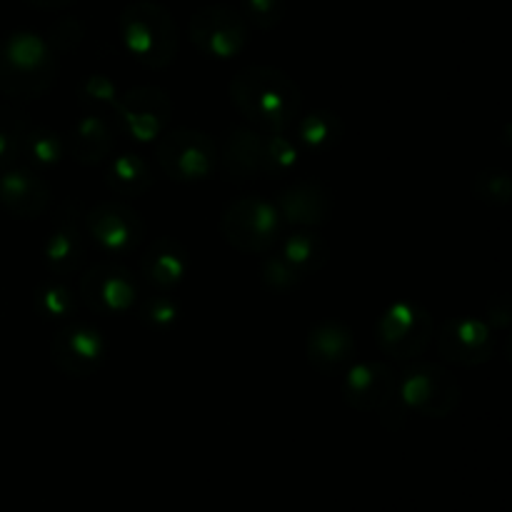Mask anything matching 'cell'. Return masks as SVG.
Listing matches in <instances>:
<instances>
[{
  "instance_id": "1",
  "label": "cell",
  "mask_w": 512,
  "mask_h": 512,
  "mask_svg": "<svg viewBox=\"0 0 512 512\" xmlns=\"http://www.w3.org/2000/svg\"><path fill=\"white\" fill-rule=\"evenodd\" d=\"M230 100L253 125L268 133H285L300 115V88L283 70L255 68L240 70L230 83Z\"/></svg>"
},
{
  "instance_id": "2",
  "label": "cell",
  "mask_w": 512,
  "mask_h": 512,
  "mask_svg": "<svg viewBox=\"0 0 512 512\" xmlns=\"http://www.w3.org/2000/svg\"><path fill=\"white\" fill-rule=\"evenodd\" d=\"M58 60L48 38L20 30L0 45V93L10 98H40L55 83Z\"/></svg>"
},
{
  "instance_id": "3",
  "label": "cell",
  "mask_w": 512,
  "mask_h": 512,
  "mask_svg": "<svg viewBox=\"0 0 512 512\" xmlns=\"http://www.w3.org/2000/svg\"><path fill=\"white\" fill-rule=\"evenodd\" d=\"M120 35L128 53L153 70L168 68L178 53V28L165 5L135 0L120 13Z\"/></svg>"
},
{
  "instance_id": "4",
  "label": "cell",
  "mask_w": 512,
  "mask_h": 512,
  "mask_svg": "<svg viewBox=\"0 0 512 512\" xmlns=\"http://www.w3.org/2000/svg\"><path fill=\"white\" fill-rule=\"evenodd\" d=\"M278 208L260 195H243L225 208L220 218V233L235 250L248 255L268 253L280 235Z\"/></svg>"
},
{
  "instance_id": "5",
  "label": "cell",
  "mask_w": 512,
  "mask_h": 512,
  "mask_svg": "<svg viewBox=\"0 0 512 512\" xmlns=\"http://www.w3.org/2000/svg\"><path fill=\"white\" fill-rule=\"evenodd\" d=\"M433 335L435 325L428 310L408 303V300L390 305L375 325L378 348L395 360H410L423 355L433 343Z\"/></svg>"
},
{
  "instance_id": "6",
  "label": "cell",
  "mask_w": 512,
  "mask_h": 512,
  "mask_svg": "<svg viewBox=\"0 0 512 512\" xmlns=\"http://www.w3.org/2000/svg\"><path fill=\"white\" fill-rule=\"evenodd\" d=\"M158 165L168 178L180 183H195L213 175L218 163V148L213 138L193 128L170 130L158 143Z\"/></svg>"
},
{
  "instance_id": "7",
  "label": "cell",
  "mask_w": 512,
  "mask_h": 512,
  "mask_svg": "<svg viewBox=\"0 0 512 512\" xmlns=\"http://www.w3.org/2000/svg\"><path fill=\"white\" fill-rule=\"evenodd\" d=\"M400 400L415 413L445 418L460 403L458 380L435 363H418L400 375Z\"/></svg>"
},
{
  "instance_id": "8",
  "label": "cell",
  "mask_w": 512,
  "mask_h": 512,
  "mask_svg": "<svg viewBox=\"0 0 512 512\" xmlns=\"http://www.w3.org/2000/svg\"><path fill=\"white\" fill-rule=\"evenodd\" d=\"M190 40L208 58L230 60L248 43V20L228 5H205L190 18Z\"/></svg>"
},
{
  "instance_id": "9",
  "label": "cell",
  "mask_w": 512,
  "mask_h": 512,
  "mask_svg": "<svg viewBox=\"0 0 512 512\" xmlns=\"http://www.w3.org/2000/svg\"><path fill=\"white\" fill-rule=\"evenodd\" d=\"M173 115V100L163 88L155 85H140L128 90L118 98L113 118L125 135L138 143H150L153 138L163 135Z\"/></svg>"
},
{
  "instance_id": "10",
  "label": "cell",
  "mask_w": 512,
  "mask_h": 512,
  "mask_svg": "<svg viewBox=\"0 0 512 512\" xmlns=\"http://www.w3.org/2000/svg\"><path fill=\"white\" fill-rule=\"evenodd\" d=\"M78 298L98 315H123L138 300V285L128 268L103 260L80 275Z\"/></svg>"
},
{
  "instance_id": "11",
  "label": "cell",
  "mask_w": 512,
  "mask_h": 512,
  "mask_svg": "<svg viewBox=\"0 0 512 512\" xmlns=\"http://www.w3.org/2000/svg\"><path fill=\"white\" fill-rule=\"evenodd\" d=\"M85 233L110 255H130L145 238V223L140 213L123 203L105 200L88 215H83Z\"/></svg>"
},
{
  "instance_id": "12",
  "label": "cell",
  "mask_w": 512,
  "mask_h": 512,
  "mask_svg": "<svg viewBox=\"0 0 512 512\" xmlns=\"http://www.w3.org/2000/svg\"><path fill=\"white\" fill-rule=\"evenodd\" d=\"M108 345L100 330L88 323H70L53 338L50 360L63 375L75 380H85L100 370L105 363Z\"/></svg>"
},
{
  "instance_id": "13",
  "label": "cell",
  "mask_w": 512,
  "mask_h": 512,
  "mask_svg": "<svg viewBox=\"0 0 512 512\" xmlns=\"http://www.w3.org/2000/svg\"><path fill=\"white\" fill-rule=\"evenodd\" d=\"M345 398L360 413L385 415L395 410L403 415L400 405V378L385 363H358L345 378Z\"/></svg>"
},
{
  "instance_id": "14",
  "label": "cell",
  "mask_w": 512,
  "mask_h": 512,
  "mask_svg": "<svg viewBox=\"0 0 512 512\" xmlns=\"http://www.w3.org/2000/svg\"><path fill=\"white\" fill-rule=\"evenodd\" d=\"M88 243L90 238L85 233V223L78 205H60L43 250L45 265H48L50 273L58 275V278L78 273L80 265L85 263V255H88Z\"/></svg>"
},
{
  "instance_id": "15",
  "label": "cell",
  "mask_w": 512,
  "mask_h": 512,
  "mask_svg": "<svg viewBox=\"0 0 512 512\" xmlns=\"http://www.w3.org/2000/svg\"><path fill=\"white\" fill-rule=\"evenodd\" d=\"M438 350L448 363L463 365H483L493 358V333L485 323L475 318H453L440 328Z\"/></svg>"
},
{
  "instance_id": "16",
  "label": "cell",
  "mask_w": 512,
  "mask_h": 512,
  "mask_svg": "<svg viewBox=\"0 0 512 512\" xmlns=\"http://www.w3.org/2000/svg\"><path fill=\"white\" fill-rule=\"evenodd\" d=\"M50 185L43 173L28 165H10L0 170V203L15 218H38L50 208Z\"/></svg>"
},
{
  "instance_id": "17",
  "label": "cell",
  "mask_w": 512,
  "mask_h": 512,
  "mask_svg": "<svg viewBox=\"0 0 512 512\" xmlns=\"http://www.w3.org/2000/svg\"><path fill=\"white\" fill-rule=\"evenodd\" d=\"M275 208H278L280 218L288 223L300 225V228H315V225H323L333 213V193L320 183L303 180V183L285 188Z\"/></svg>"
},
{
  "instance_id": "18",
  "label": "cell",
  "mask_w": 512,
  "mask_h": 512,
  "mask_svg": "<svg viewBox=\"0 0 512 512\" xmlns=\"http://www.w3.org/2000/svg\"><path fill=\"white\" fill-rule=\"evenodd\" d=\"M140 270L150 285L168 293L178 288L190 270V253L175 238H158L140 258Z\"/></svg>"
},
{
  "instance_id": "19",
  "label": "cell",
  "mask_w": 512,
  "mask_h": 512,
  "mask_svg": "<svg viewBox=\"0 0 512 512\" xmlns=\"http://www.w3.org/2000/svg\"><path fill=\"white\" fill-rule=\"evenodd\" d=\"M355 355V338L345 325L335 320L318 323L308 335V358L320 373L333 375L350 365Z\"/></svg>"
},
{
  "instance_id": "20",
  "label": "cell",
  "mask_w": 512,
  "mask_h": 512,
  "mask_svg": "<svg viewBox=\"0 0 512 512\" xmlns=\"http://www.w3.org/2000/svg\"><path fill=\"white\" fill-rule=\"evenodd\" d=\"M263 143L265 138L258 130L235 128L225 135L223 150H220V163L228 180L245 183L250 178H258L260 165H263Z\"/></svg>"
},
{
  "instance_id": "21",
  "label": "cell",
  "mask_w": 512,
  "mask_h": 512,
  "mask_svg": "<svg viewBox=\"0 0 512 512\" xmlns=\"http://www.w3.org/2000/svg\"><path fill=\"white\" fill-rule=\"evenodd\" d=\"M70 155L80 165H98L113 153L115 128L103 115L83 113L70 128Z\"/></svg>"
},
{
  "instance_id": "22",
  "label": "cell",
  "mask_w": 512,
  "mask_h": 512,
  "mask_svg": "<svg viewBox=\"0 0 512 512\" xmlns=\"http://www.w3.org/2000/svg\"><path fill=\"white\" fill-rule=\"evenodd\" d=\"M153 168L138 153H120L105 170V185L120 198H140L153 188Z\"/></svg>"
},
{
  "instance_id": "23",
  "label": "cell",
  "mask_w": 512,
  "mask_h": 512,
  "mask_svg": "<svg viewBox=\"0 0 512 512\" xmlns=\"http://www.w3.org/2000/svg\"><path fill=\"white\" fill-rule=\"evenodd\" d=\"M65 148L63 140L55 130L43 128V125H28L23 135V145H20V160L38 173L55 168L63 158Z\"/></svg>"
},
{
  "instance_id": "24",
  "label": "cell",
  "mask_w": 512,
  "mask_h": 512,
  "mask_svg": "<svg viewBox=\"0 0 512 512\" xmlns=\"http://www.w3.org/2000/svg\"><path fill=\"white\" fill-rule=\"evenodd\" d=\"M328 240L320 238L313 230H298V233L290 235L283 245V258L298 270L300 275L318 273L325 263H328Z\"/></svg>"
},
{
  "instance_id": "25",
  "label": "cell",
  "mask_w": 512,
  "mask_h": 512,
  "mask_svg": "<svg viewBox=\"0 0 512 512\" xmlns=\"http://www.w3.org/2000/svg\"><path fill=\"white\" fill-rule=\"evenodd\" d=\"M298 140L313 153H328L343 140V123L330 110H315L298 123Z\"/></svg>"
},
{
  "instance_id": "26",
  "label": "cell",
  "mask_w": 512,
  "mask_h": 512,
  "mask_svg": "<svg viewBox=\"0 0 512 512\" xmlns=\"http://www.w3.org/2000/svg\"><path fill=\"white\" fill-rule=\"evenodd\" d=\"M298 165V148L285 133H270L263 143V165L260 175L268 178H285Z\"/></svg>"
},
{
  "instance_id": "27",
  "label": "cell",
  "mask_w": 512,
  "mask_h": 512,
  "mask_svg": "<svg viewBox=\"0 0 512 512\" xmlns=\"http://www.w3.org/2000/svg\"><path fill=\"white\" fill-rule=\"evenodd\" d=\"M118 98H120L118 88H115L113 80L105 78L103 73L90 75V78L80 85V93H78L80 110L90 115H103V118H108V115H105L108 110H115Z\"/></svg>"
},
{
  "instance_id": "28",
  "label": "cell",
  "mask_w": 512,
  "mask_h": 512,
  "mask_svg": "<svg viewBox=\"0 0 512 512\" xmlns=\"http://www.w3.org/2000/svg\"><path fill=\"white\" fill-rule=\"evenodd\" d=\"M28 125L30 123L20 113L0 108V170L10 168L20 160V145H23Z\"/></svg>"
},
{
  "instance_id": "29",
  "label": "cell",
  "mask_w": 512,
  "mask_h": 512,
  "mask_svg": "<svg viewBox=\"0 0 512 512\" xmlns=\"http://www.w3.org/2000/svg\"><path fill=\"white\" fill-rule=\"evenodd\" d=\"M35 303H38L40 313L50 320L73 318L75 308H78L73 290L68 285L58 283V280H48L45 285H40V290L35 293Z\"/></svg>"
},
{
  "instance_id": "30",
  "label": "cell",
  "mask_w": 512,
  "mask_h": 512,
  "mask_svg": "<svg viewBox=\"0 0 512 512\" xmlns=\"http://www.w3.org/2000/svg\"><path fill=\"white\" fill-rule=\"evenodd\" d=\"M473 195L488 205H505L512 195V180L505 170H483L473 180Z\"/></svg>"
},
{
  "instance_id": "31",
  "label": "cell",
  "mask_w": 512,
  "mask_h": 512,
  "mask_svg": "<svg viewBox=\"0 0 512 512\" xmlns=\"http://www.w3.org/2000/svg\"><path fill=\"white\" fill-rule=\"evenodd\" d=\"M140 320L148 328L165 330L178 320V305L173 303V298H168V293L150 295L143 303V308H140Z\"/></svg>"
},
{
  "instance_id": "32",
  "label": "cell",
  "mask_w": 512,
  "mask_h": 512,
  "mask_svg": "<svg viewBox=\"0 0 512 512\" xmlns=\"http://www.w3.org/2000/svg\"><path fill=\"white\" fill-rule=\"evenodd\" d=\"M263 283L268 285L270 290H280V293H285V290L298 288V285L303 283V275H300L298 270H295L293 265L283 258V253H280V255H273V258L265 260Z\"/></svg>"
},
{
  "instance_id": "33",
  "label": "cell",
  "mask_w": 512,
  "mask_h": 512,
  "mask_svg": "<svg viewBox=\"0 0 512 512\" xmlns=\"http://www.w3.org/2000/svg\"><path fill=\"white\" fill-rule=\"evenodd\" d=\"M283 15L285 0H243V18L260 30L275 28Z\"/></svg>"
},
{
  "instance_id": "34",
  "label": "cell",
  "mask_w": 512,
  "mask_h": 512,
  "mask_svg": "<svg viewBox=\"0 0 512 512\" xmlns=\"http://www.w3.org/2000/svg\"><path fill=\"white\" fill-rule=\"evenodd\" d=\"M80 38H83V28H80L78 20L73 18H63L55 23L53 33H50L48 43L53 45V50L58 48L60 53H68L70 48H75V45L80 43Z\"/></svg>"
},
{
  "instance_id": "35",
  "label": "cell",
  "mask_w": 512,
  "mask_h": 512,
  "mask_svg": "<svg viewBox=\"0 0 512 512\" xmlns=\"http://www.w3.org/2000/svg\"><path fill=\"white\" fill-rule=\"evenodd\" d=\"M28 3L40 10H63L68 8V5H73L75 0H28Z\"/></svg>"
}]
</instances>
